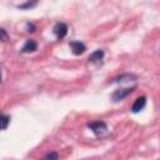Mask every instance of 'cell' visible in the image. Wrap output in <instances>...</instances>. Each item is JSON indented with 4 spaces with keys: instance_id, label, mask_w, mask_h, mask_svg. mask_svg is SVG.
<instances>
[{
    "instance_id": "obj_12",
    "label": "cell",
    "mask_w": 160,
    "mask_h": 160,
    "mask_svg": "<svg viewBox=\"0 0 160 160\" xmlns=\"http://www.w3.org/2000/svg\"><path fill=\"white\" fill-rule=\"evenodd\" d=\"M28 29H29V31H35V26L32 25V24H28Z\"/></svg>"
},
{
    "instance_id": "obj_4",
    "label": "cell",
    "mask_w": 160,
    "mask_h": 160,
    "mask_svg": "<svg viewBox=\"0 0 160 160\" xmlns=\"http://www.w3.org/2000/svg\"><path fill=\"white\" fill-rule=\"evenodd\" d=\"M54 32L58 39H64L68 34V25L64 22H56L54 26Z\"/></svg>"
},
{
    "instance_id": "obj_11",
    "label": "cell",
    "mask_w": 160,
    "mask_h": 160,
    "mask_svg": "<svg viewBox=\"0 0 160 160\" xmlns=\"http://www.w3.org/2000/svg\"><path fill=\"white\" fill-rule=\"evenodd\" d=\"M8 40H9V35H8L6 30L0 28V41H8Z\"/></svg>"
},
{
    "instance_id": "obj_7",
    "label": "cell",
    "mask_w": 160,
    "mask_h": 160,
    "mask_svg": "<svg viewBox=\"0 0 160 160\" xmlns=\"http://www.w3.org/2000/svg\"><path fill=\"white\" fill-rule=\"evenodd\" d=\"M102 58H104V51L100 50V49H98V50H95V51L89 56V61H90V62H98V61L102 60Z\"/></svg>"
},
{
    "instance_id": "obj_6",
    "label": "cell",
    "mask_w": 160,
    "mask_h": 160,
    "mask_svg": "<svg viewBox=\"0 0 160 160\" xmlns=\"http://www.w3.org/2000/svg\"><path fill=\"white\" fill-rule=\"evenodd\" d=\"M36 49H38V42H36L35 40H28V41L24 44L21 51H22V52H34Z\"/></svg>"
},
{
    "instance_id": "obj_8",
    "label": "cell",
    "mask_w": 160,
    "mask_h": 160,
    "mask_svg": "<svg viewBox=\"0 0 160 160\" xmlns=\"http://www.w3.org/2000/svg\"><path fill=\"white\" fill-rule=\"evenodd\" d=\"M9 122H10V118L8 115H5V114H0V130L6 129Z\"/></svg>"
},
{
    "instance_id": "obj_3",
    "label": "cell",
    "mask_w": 160,
    "mask_h": 160,
    "mask_svg": "<svg viewBox=\"0 0 160 160\" xmlns=\"http://www.w3.org/2000/svg\"><path fill=\"white\" fill-rule=\"evenodd\" d=\"M69 46L71 49V52L74 55H81L85 52L86 50V46L81 42V41H70L69 42Z\"/></svg>"
},
{
    "instance_id": "obj_1",
    "label": "cell",
    "mask_w": 160,
    "mask_h": 160,
    "mask_svg": "<svg viewBox=\"0 0 160 160\" xmlns=\"http://www.w3.org/2000/svg\"><path fill=\"white\" fill-rule=\"evenodd\" d=\"M136 89V86H132V88H126V89H120V90H116L114 94H112V100L114 101H120L122 100L124 98H126L128 95H130L134 90Z\"/></svg>"
},
{
    "instance_id": "obj_9",
    "label": "cell",
    "mask_w": 160,
    "mask_h": 160,
    "mask_svg": "<svg viewBox=\"0 0 160 160\" xmlns=\"http://www.w3.org/2000/svg\"><path fill=\"white\" fill-rule=\"evenodd\" d=\"M58 159H59V154L55 152V151H50V152H48L41 160H58Z\"/></svg>"
},
{
    "instance_id": "obj_13",
    "label": "cell",
    "mask_w": 160,
    "mask_h": 160,
    "mask_svg": "<svg viewBox=\"0 0 160 160\" xmlns=\"http://www.w3.org/2000/svg\"><path fill=\"white\" fill-rule=\"evenodd\" d=\"M0 84H1V74H0Z\"/></svg>"
},
{
    "instance_id": "obj_2",
    "label": "cell",
    "mask_w": 160,
    "mask_h": 160,
    "mask_svg": "<svg viewBox=\"0 0 160 160\" xmlns=\"http://www.w3.org/2000/svg\"><path fill=\"white\" fill-rule=\"evenodd\" d=\"M88 126L96 134V135H101L102 132H105L108 130L106 128V124L104 121H92V122H89Z\"/></svg>"
},
{
    "instance_id": "obj_10",
    "label": "cell",
    "mask_w": 160,
    "mask_h": 160,
    "mask_svg": "<svg viewBox=\"0 0 160 160\" xmlns=\"http://www.w3.org/2000/svg\"><path fill=\"white\" fill-rule=\"evenodd\" d=\"M38 2L36 1H28V2H25V4H20V5H18V8L19 9H29V8H32V6H35Z\"/></svg>"
},
{
    "instance_id": "obj_5",
    "label": "cell",
    "mask_w": 160,
    "mask_h": 160,
    "mask_svg": "<svg viewBox=\"0 0 160 160\" xmlns=\"http://www.w3.org/2000/svg\"><path fill=\"white\" fill-rule=\"evenodd\" d=\"M145 105H146V98L145 96H140V98H138L134 101L132 108H131V111L132 112H139V111H141L145 108Z\"/></svg>"
}]
</instances>
